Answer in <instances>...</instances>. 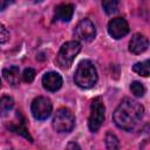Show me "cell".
<instances>
[{
  "label": "cell",
  "instance_id": "6da1fadb",
  "mask_svg": "<svg viewBox=\"0 0 150 150\" xmlns=\"http://www.w3.org/2000/svg\"><path fill=\"white\" fill-rule=\"evenodd\" d=\"M143 115H144L143 105L136 100L125 97L115 109L112 114V120L120 129L125 131H131L138 125Z\"/></svg>",
  "mask_w": 150,
  "mask_h": 150
},
{
  "label": "cell",
  "instance_id": "7a4b0ae2",
  "mask_svg": "<svg viewBox=\"0 0 150 150\" xmlns=\"http://www.w3.org/2000/svg\"><path fill=\"white\" fill-rule=\"evenodd\" d=\"M74 81L82 89H89L94 87L97 82V70L94 63L89 60L81 61L75 70Z\"/></svg>",
  "mask_w": 150,
  "mask_h": 150
},
{
  "label": "cell",
  "instance_id": "3957f363",
  "mask_svg": "<svg viewBox=\"0 0 150 150\" xmlns=\"http://www.w3.org/2000/svg\"><path fill=\"white\" fill-rule=\"evenodd\" d=\"M81 50V45L79 41H68L62 45V47L59 50V54L56 56V63L62 69H68L71 64L76 55Z\"/></svg>",
  "mask_w": 150,
  "mask_h": 150
},
{
  "label": "cell",
  "instance_id": "277c9868",
  "mask_svg": "<svg viewBox=\"0 0 150 150\" xmlns=\"http://www.w3.org/2000/svg\"><path fill=\"white\" fill-rule=\"evenodd\" d=\"M75 127V116L67 108H60L53 120V128L57 132H69Z\"/></svg>",
  "mask_w": 150,
  "mask_h": 150
},
{
  "label": "cell",
  "instance_id": "5b68a950",
  "mask_svg": "<svg viewBox=\"0 0 150 150\" xmlns=\"http://www.w3.org/2000/svg\"><path fill=\"white\" fill-rule=\"evenodd\" d=\"M104 117H105L104 103L102 102L101 98H95L90 105V115H89V120H88L89 129L93 132L97 131L101 128L102 123L104 122Z\"/></svg>",
  "mask_w": 150,
  "mask_h": 150
},
{
  "label": "cell",
  "instance_id": "8992f818",
  "mask_svg": "<svg viewBox=\"0 0 150 150\" xmlns=\"http://www.w3.org/2000/svg\"><path fill=\"white\" fill-rule=\"evenodd\" d=\"M52 109H53V105L50 100L45 96H39L34 98L30 105L32 115L34 116L35 120H39V121L47 120L52 114Z\"/></svg>",
  "mask_w": 150,
  "mask_h": 150
},
{
  "label": "cell",
  "instance_id": "52a82bcc",
  "mask_svg": "<svg viewBox=\"0 0 150 150\" xmlns=\"http://www.w3.org/2000/svg\"><path fill=\"white\" fill-rule=\"evenodd\" d=\"M74 35L76 39H79L81 41L90 42L91 40H94V38L96 35V28L89 19H83L75 27Z\"/></svg>",
  "mask_w": 150,
  "mask_h": 150
},
{
  "label": "cell",
  "instance_id": "ba28073f",
  "mask_svg": "<svg viewBox=\"0 0 150 150\" xmlns=\"http://www.w3.org/2000/svg\"><path fill=\"white\" fill-rule=\"evenodd\" d=\"M108 33L114 39H121L129 33V25L123 18H115L108 23Z\"/></svg>",
  "mask_w": 150,
  "mask_h": 150
},
{
  "label": "cell",
  "instance_id": "9c48e42d",
  "mask_svg": "<svg viewBox=\"0 0 150 150\" xmlns=\"http://www.w3.org/2000/svg\"><path fill=\"white\" fill-rule=\"evenodd\" d=\"M62 77L56 71H48L42 76L43 88L48 91H56L62 87Z\"/></svg>",
  "mask_w": 150,
  "mask_h": 150
},
{
  "label": "cell",
  "instance_id": "30bf717a",
  "mask_svg": "<svg viewBox=\"0 0 150 150\" xmlns=\"http://www.w3.org/2000/svg\"><path fill=\"white\" fill-rule=\"evenodd\" d=\"M149 42L148 39L141 34V33H136L132 35V38L129 41V52L132 54H142L148 49Z\"/></svg>",
  "mask_w": 150,
  "mask_h": 150
},
{
  "label": "cell",
  "instance_id": "8fae6325",
  "mask_svg": "<svg viewBox=\"0 0 150 150\" xmlns=\"http://www.w3.org/2000/svg\"><path fill=\"white\" fill-rule=\"evenodd\" d=\"M74 14V6L70 4H61L55 8V18L62 22L71 20Z\"/></svg>",
  "mask_w": 150,
  "mask_h": 150
},
{
  "label": "cell",
  "instance_id": "7c38bea8",
  "mask_svg": "<svg viewBox=\"0 0 150 150\" xmlns=\"http://www.w3.org/2000/svg\"><path fill=\"white\" fill-rule=\"evenodd\" d=\"M2 75L5 80L13 87L18 86L20 82V70L16 66H9L2 69Z\"/></svg>",
  "mask_w": 150,
  "mask_h": 150
},
{
  "label": "cell",
  "instance_id": "4fadbf2b",
  "mask_svg": "<svg viewBox=\"0 0 150 150\" xmlns=\"http://www.w3.org/2000/svg\"><path fill=\"white\" fill-rule=\"evenodd\" d=\"M8 129L12 130V131L15 132V134H19V135L23 136V137L27 138L29 142H33V138H32V136L29 135L28 129L26 128V125H25V121H23V120H19V121H14V122H12V123L8 125Z\"/></svg>",
  "mask_w": 150,
  "mask_h": 150
},
{
  "label": "cell",
  "instance_id": "5bb4252c",
  "mask_svg": "<svg viewBox=\"0 0 150 150\" xmlns=\"http://www.w3.org/2000/svg\"><path fill=\"white\" fill-rule=\"evenodd\" d=\"M14 107V100L9 96H2L0 98V112L1 115L8 114Z\"/></svg>",
  "mask_w": 150,
  "mask_h": 150
},
{
  "label": "cell",
  "instance_id": "9a60e30c",
  "mask_svg": "<svg viewBox=\"0 0 150 150\" xmlns=\"http://www.w3.org/2000/svg\"><path fill=\"white\" fill-rule=\"evenodd\" d=\"M132 70L137 73L138 75H142L144 77L149 76V60H145L143 62H137L134 64Z\"/></svg>",
  "mask_w": 150,
  "mask_h": 150
},
{
  "label": "cell",
  "instance_id": "2e32d148",
  "mask_svg": "<svg viewBox=\"0 0 150 150\" xmlns=\"http://www.w3.org/2000/svg\"><path fill=\"white\" fill-rule=\"evenodd\" d=\"M102 7L107 14H115L118 11V0H102Z\"/></svg>",
  "mask_w": 150,
  "mask_h": 150
},
{
  "label": "cell",
  "instance_id": "e0dca14e",
  "mask_svg": "<svg viewBox=\"0 0 150 150\" xmlns=\"http://www.w3.org/2000/svg\"><path fill=\"white\" fill-rule=\"evenodd\" d=\"M105 146L108 148V149H118L120 148V141H118V138L116 137V135H114L112 132H107V135H105Z\"/></svg>",
  "mask_w": 150,
  "mask_h": 150
},
{
  "label": "cell",
  "instance_id": "ac0fdd59",
  "mask_svg": "<svg viewBox=\"0 0 150 150\" xmlns=\"http://www.w3.org/2000/svg\"><path fill=\"white\" fill-rule=\"evenodd\" d=\"M130 90H131V93H132L135 96H137V97H142V96L144 95V93H145V88H144L143 83H141V82H138V81H134V82L131 83Z\"/></svg>",
  "mask_w": 150,
  "mask_h": 150
},
{
  "label": "cell",
  "instance_id": "d6986e66",
  "mask_svg": "<svg viewBox=\"0 0 150 150\" xmlns=\"http://www.w3.org/2000/svg\"><path fill=\"white\" fill-rule=\"evenodd\" d=\"M35 70L33 69V68H26L25 70H23V73H22V80L25 81V82H28V83H30L34 79H35Z\"/></svg>",
  "mask_w": 150,
  "mask_h": 150
},
{
  "label": "cell",
  "instance_id": "ffe728a7",
  "mask_svg": "<svg viewBox=\"0 0 150 150\" xmlns=\"http://www.w3.org/2000/svg\"><path fill=\"white\" fill-rule=\"evenodd\" d=\"M8 39H9V32L2 23H0V43L7 42Z\"/></svg>",
  "mask_w": 150,
  "mask_h": 150
},
{
  "label": "cell",
  "instance_id": "44dd1931",
  "mask_svg": "<svg viewBox=\"0 0 150 150\" xmlns=\"http://www.w3.org/2000/svg\"><path fill=\"white\" fill-rule=\"evenodd\" d=\"M13 2H14V0H0V12L4 11V9H6Z\"/></svg>",
  "mask_w": 150,
  "mask_h": 150
},
{
  "label": "cell",
  "instance_id": "7402d4cb",
  "mask_svg": "<svg viewBox=\"0 0 150 150\" xmlns=\"http://www.w3.org/2000/svg\"><path fill=\"white\" fill-rule=\"evenodd\" d=\"M32 2H35V4H38V2H41V1H43V0H30Z\"/></svg>",
  "mask_w": 150,
  "mask_h": 150
},
{
  "label": "cell",
  "instance_id": "603a6c76",
  "mask_svg": "<svg viewBox=\"0 0 150 150\" xmlns=\"http://www.w3.org/2000/svg\"><path fill=\"white\" fill-rule=\"evenodd\" d=\"M0 87H1V80H0Z\"/></svg>",
  "mask_w": 150,
  "mask_h": 150
}]
</instances>
